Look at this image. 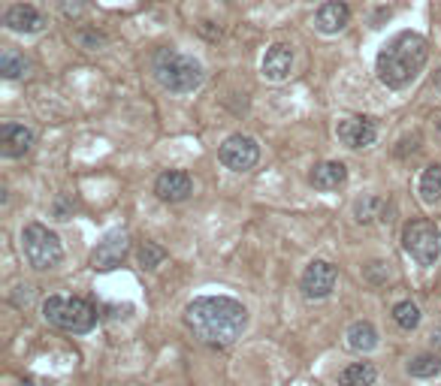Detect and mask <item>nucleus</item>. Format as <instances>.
<instances>
[{"instance_id": "nucleus-1", "label": "nucleus", "mask_w": 441, "mask_h": 386, "mask_svg": "<svg viewBox=\"0 0 441 386\" xmlns=\"http://www.w3.org/2000/svg\"><path fill=\"white\" fill-rule=\"evenodd\" d=\"M185 326L209 347H230L242 338L248 311L230 296H200L185 308Z\"/></svg>"}, {"instance_id": "nucleus-2", "label": "nucleus", "mask_w": 441, "mask_h": 386, "mask_svg": "<svg viewBox=\"0 0 441 386\" xmlns=\"http://www.w3.org/2000/svg\"><path fill=\"white\" fill-rule=\"evenodd\" d=\"M426 58H429V42L414 30H402L384 45L378 52V78L381 85H387L393 90L399 88H408L420 70L426 66Z\"/></svg>"}, {"instance_id": "nucleus-3", "label": "nucleus", "mask_w": 441, "mask_h": 386, "mask_svg": "<svg viewBox=\"0 0 441 386\" xmlns=\"http://www.w3.org/2000/svg\"><path fill=\"white\" fill-rule=\"evenodd\" d=\"M151 73L166 90L173 94H194V90L202 85V64L194 58V54H182L176 49H161L151 58Z\"/></svg>"}, {"instance_id": "nucleus-4", "label": "nucleus", "mask_w": 441, "mask_h": 386, "mask_svg": "<svg viewBox=\"0 0 441 386\" xmlns=\"http://www.w3.org/2000/svg\"><path fill=\"white\" fill-rule=\"evenodd\" d=\"M42 317H46L49 326L73 335L91 332L97 323V311L85 299H76V296H49L42 302Z\"/></svg>"}, {"instance_id": "nucleus-5", "label": "nucleus", "mask_w": 441, "mask_h": 386, "mask_svg": "<svg viewBox=\"0 0 441 386\" xmlns=\"http://www.w3.org/2000/svg\"><path fill=\"white\" fill-rule=\"evenodd\" d=\"M21 254H25V259L33 269L46 271L64 259V247H61V238L55 235L49 226L28 223L25 230H21Z\"/></svg>"}, {"instance_id": "nucleus-6", "label": "nucleus", "mask_w": 441, "mask_h": 386, "mask_svg": "<svg viewBox=\"0 0 441 386\" xmlns=\"http://www.w3.org/2000/svg\"><path fill=\"white\" fill-rule=\"evenodd\" d=\"M402 245L420 266H435L441 257V230L433 221H411L402 230Z\"/></svg>"}, {"instance_id": "nucleus-7", "label": "nucleus", "mask_w": 441, "mask_h": 386, "mask_svg": "<svg viewBox=\"0 0 441 386\" xmlns=\"http://www.w3.org/2000/svg\"><path fill=\"white\" fill-rule=\"evenodd\" d=\"M221 163L233 169V172H248V169H254L257 160H260V145L254 136H245V133H233L227 142L221 145Z\"/></svg>"}, {"instance_id": "nucleus-8", "label": "nucleus", "mask_w": 441, "mask_h": 386, "mask_svg": "<svg viewBox=\"0 0 441 386\" xmlns=\"http://www.w3.org/2000/svg\"><path fill=\"white\" fill-rule=\"evenodd\" d=\"M336 281H338V271L333 263H326V259H314V263L305 266L302 271V293H305V299H326L333 293L336 287Z\"/></svg>"}, {"instance_id": "nucleus-9", "label": "nucleus", "mask_w": 441, "mask_h": 386, "mask_svg": "<svg viewBox=\"0 0 441 386\" xmlns=\"http://www.w3.org/2000/svg\"><path fill=\"white\" fill-rule=\"evenodd\" d=\"M338 139H342V145H348V148H372L378 139V124L372 121V118H345V121H338Z\"/></svg>"}, {"instance_id": "nucleus-10", "label": "nucleus", "mask_w": 441, "mask_h": 386, "mask_svg": "<svg viewBox=\"0 0 441 386\" xmlns=\"http://www.w3.org/2000/svg\"><path fill=\"white\" fill-rule=\"evenodd\" d=\"M4 25H6V30L21 33V37H33V33H40L46 28V16L30 4H13L4 13Z\"/></svg>"}, {"instance_id": "nucleus-11", "label": "nucleus", "mask_w": 441, "mask_h": 386, "mask_svg": "<svg viewBox=\"0 0 441 386\" xmlns=\"http://www.w3.org/2000/svg\"><path fill=\"white\" fill-rule=\"evenodd\" d=\"M33 142H37V136H33V130L25 127V124L6 121L4 127H0V154L9 157V160L25 157L33 148Z\"/></svg>"}, {"instance_id": "nucleus-12", "label": "nucleus", "mask_w": 441, "mask_h": 386, "mask_svg": "<svg viewBox=\"0 0 441 386\" xmlns=\"http://www.w3.org/2000/svg\"><path fill=\"white\" fill-rule=\"evenodd\" d=\"M154 193H157V199H164V202H185L190 193H194V181H190V175L182 172V169H166V172L157 175Z\"/></svg>"}, {"instance_id": "nucleus-13", "label": "nucleus", "mask_w": 441, "mask_h": 386, "mask_svg": "<svg viewBox=\"0 0 441 386\" xmlns=\"http://www.w3.org/2000/svg\"><path fill=\"white\" fill-rule=\"evenodd\" d=\"M260 73L269 82H285V78L293 73V49L287 42H275L269 45L263 61H260Z\"/></svg>"}, {"instance_id": "nucleus-14", "label": "nucleus", "mask_w": 441, "mask_h": 386, "mask_svg": "<svg viewBox=\"0 0 441 386\" xmlns=\"http://www.w3.org/2000/svg\"><path fill=\"white\" fill-rule=\"evenodd\" d=\"M350 25V6L345 0H323L318 6V13H314V28L326 37H333V33L345 30Z\"/></svg>"}, {"instance_id": "nucleus-15", "label": "nucleus", "mask_w": 441, "mask_h": 386, "mask_svg": "<svg viewBox=\"0 0 441 386\" xmlns=\"http://www.w3.org/2000/svg\"><path fill=\"white\" fill-rule=\"evenodd\" d=\"M124 254H127V235L124 233H109L103 242L97 245V251L91 254L94 269H115Z\"/></svg>"}, {"instance_id": "nucleus-16", "label": "nucleus", "mask_w": 441, "mask_h": 386, "mask_svg": "<svg viewBox=\"0 0 441 386\" xmlns=\"http://www.w3.org/2000/svg\"><path fill=\"white\" fill-rule=\"evenodd\" d=\"M348 181V169L338 160H323L311 169V185L318 190H338Z\"/></svg>"}, {"instance_id": "nucleus-17", "label": "nucleus", "mask_w": 441, "mask_h": 386, "mask_svg": "<svg viewBox=\"0 0 441 386\" xmlns=\"http://www.w3.org/2000/svg\"><path fill=\"white\" fill-rule=\"evenodd\" d=\"M345 338H348V347L357 350V353H369V350L378 347V329L372 326V323H366V320L350 323Z\"/></svg>"}, {"instance_id": "nucleus-18", "label": "nucleus", "mask_w": 441, "mask_h": 386, "mask_svg": "<svg viewBox=\"0 0 441 386\" xmlns=\"http://www.w3.org/2000/svg\"><path fill=\"white\" fill-rule=\"evenodd\" d=\"M417 193L426 206H435L441 202V166H426L420 181H417Z\"/></svg>"}, {"instance_id": "nucleus-19", "label": "nucleus", "mask_w": 441, "mask_h": 386, "mask_svg": "<svg viewBox=\"0 0 441 386\" xmlns=\"http://www.w3.org/2000/svg\"><path fill=\"white\" fill-rule=\"evenodd\" d=\"M375 378H378V371L372 362H354V365H348L338 374V386H372Z\"/></svg>"}, {"instance_id": "nucleus-20", "label": "nucleus", "mask_w": 441, "mask_h": 386, "mask_svg": "<svg viewBox=\"0 0 441 386\" xmlns=\"http://www.w3.org/2000/svg\"><path fill=\"white\" fill-rule=\"evenodd\" d=\"M0 73H4V78H21L30 73V61L16 49H4V54H0Z\"/></svg>"}, {"instance_id": "nucleus-21", "label": "nucleus", "mask_w": 441, "mask_h": 386, "mask_svg": "<svg viewBox=\"0 0 441 386\" xmlns=\"http://www.w3.org/2000/svg\"><path fill=\"white\" fill-rule=\"evenodd\" d=\"M441 371V359L435 353H420L408 362V374L411 378H435Z\"/></svg>"}, {"instance_id": "nucleus-22", "label": "nucleus", "mask_w": 441, "mask_h": 386, "mask_svg": "<svg viewBox=\"0 0 441 386\" xmlns=\"http://www.w3.org/2000/svg\"><path fill=\"white\" fill-rule=\"evenodd\" d=\"M393 320H396V326L411 332V329L420 326V308H417L414 302H399V305H393Z\"/></svg>"}, {"instance_id": "nucleus-23", "label": "nucleus", "mask_w": 441, "mask_h": 386, "mask_svg": "<svg viewBox=\"0 0 441 386\" xmlns=\"http://www.w3.org/2000/svg\"><path fill=\"white\" fill-rule=\"evenodd\" d=\"M384 209V199L381 197H366V199H357V206H354V218L360 223H369V221H375L378 214Z\"/></svg>"}, {"instance_id": "nucleus-24", "label": "nucleus", "mask_w": 441, "mask_h": 386, "mask_svg": "<svg viewBox=\"0 0 441 386\" xmlns=\"http://www.w3.org/2000/svg\"><path fill=\"white\" fill-rule=\"evenodd\" d=\"M166 259V251L161 245H154V242H145L142 247H139V266L142 269H157Z\"/></svg>"}, {"instance_id": "nucleus-25", "label": "nucleus", "mask_w": 441, "mask_h": 386, "mask_svg": "<svg viewBox=\"0 0 441 386\" xmlns=\"http://www.w3.org/2000/svg\"><path fill=\"white\" fill-rule=\"evenodd\" d=\"M76 42L82 45V49H103L106 33H100V30H76Z\"/></svg>"}, {"instance_id": "nucleus-26", "label": "nucleus", "mask_w": 441, "mask_h": 386, "mask_svg": "<svg viewBox=\"0 0 441 386\" xmlns=\"http://www.w3.org/2000/svg\"><path fill=\"white\" fill-rule=\"evenodd\" d=\"M64 16L67 18H79V16H82V4H79V0H64Z\"/></svg>"}, {"instance_id": "nucleus-27", "label": "nucleus", "mask_w": 441, "mask_h": 386, "mask_svg": "<svg viewBox=\"0 0 441 386\" xmlns=\"http://www.w3.org/2000/svg\"><path fill=\"white\" fill-rule=\"evenodd\" d=\"M438 136H441V121H438Z\"/></svg>"}]
</instances>
